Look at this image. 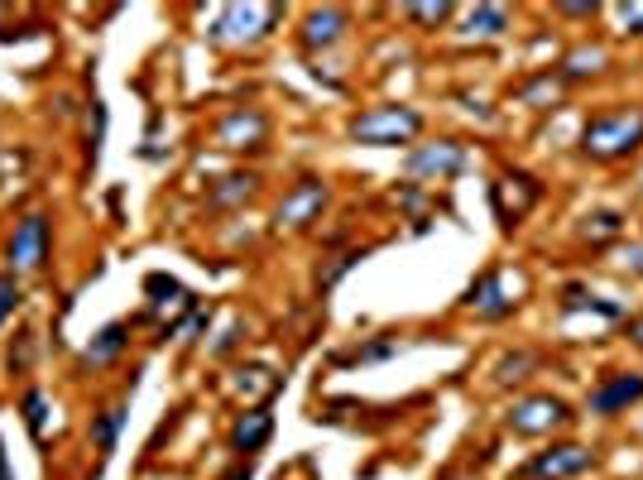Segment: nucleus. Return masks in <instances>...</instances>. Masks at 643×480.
Instances as JSON below:
<instances>
[{"mask_svg":"<svg viewBox=\"0 0 643 480\" xmlns=\"http://www.w3.org/2000/svg\"><path fill=\"white\" fill-rule=\"evenodd\" d=\"M643 149V106H615L581 125V154L596 164H620Z\"/></svg>","mask_w":643,"mask_h":480,"instance_id":"f257e3e1","label":"nucleus"},{"mask_svg":"<svg viewBox=\"0 0 643 480\" xmlns=\"http://www.w3.org/2000/svg\"><path fill=\"white\" fill-rule=\"evenodd\" d=\"M423 130V116L408 111V106H375L365 116L351 120V140L370 144V149H389V144H404Z\"/></svg>","mask_w":643,"mask_h":480,"instance_id":"f03ea898","label":"nucleus"},{"mask_svg":"<svg viewBox=\"0 0 643 480\" xmlns=\"http://www.w3.org/2000/svg\"><path fill=\"white\" fill-rule=\"evenodd\" d=\"M562 423H572V413L562 399H552V394H533V399H519V404L509 408V428L524 432V437H543V432L562 428Z\"/></svg>","mask_w":643,"mask_h":480,"instance_id":"7ed1b4c3","label":"nucleus"},{"mask_svg":"<svg viewBox=\"0 0 643 480\" xmlns=\"http://www.w3.org/2000/svg\"><path fill=\"white\" fill-rule=\"evenodd\" d=\"M586 466H591V452L567 442V447L538 452V456H533V461L524 466V471H519V476H524V480H567V476H581Z\"/></svg>","mask_w":643,"mask_h":480,"instance_id":"20e7f679","label":"nucleus"},{"mask_svg":"<svg viewBox=\"0 0 643 480\" xmlns=\"http://www.w3.org/2000/svg\"><path fill=\"white\" fill-rule=\"evenodd\" d=\"M322 207H327V183H322V178H303V183H298V188H293V192L284 197V202H279L274 221H279V226H293V231H298V226L317 221V212H322Z\"/></svg>","mask_w":643,"mask_h":480,"instance_id":"39448f33","label":"nucleus"},{"mask_svg":"<svg viewBox=\"0 0 643 480\" xmlns=\"http://www.w3.org/2000/svg\"><path fill=\"white\" fill-rule=\"evenodd\" d=\"M48 255V221L44 216H24L10 236V264L15 269H39Z\"/></svg>","mask_w":643,"mask_h":480,"instance_id":"423d86ee","label":"nucleus"},{"mask_svg":"<svg viewBox=\"0 0 643 480\" xmlns=\"http://www.w3.org/2000/svg\"><path fill=\"white\" fill-rule=\"evenodd\" d=\"M466 308L480 312V317H504V312H514V298H509V284H504L500 269H490V274H480L471 293H466Z\"/></svg>","mask_w":643,"mask_h":480,"instance_id":"0eeeda50","label":"nucleus"},{"mask_svg":"<svg viewBox=\"0 0 643 480\" xmlns=\"http://www.w3.org/2000/svg\"><path fill=\"white\" fill-rule=\"evenodd\" d=\"M643 399V375H610L591 394V413H620V408L639 404Z\"/></svg>","mask_w":643,"mask_h":480,"instance_id":"6e6552de","label":"nucleus"},{"mask_svg":"<svg viewBox=\"0 0 643 480\" xmlns=\"http://www.w3.org/2000/svg\"><path fill=\"white\" fill-rule=\"evenodd\" d=\"M413 173H437V178H452L466 168V154H461V144H428V149H418L413 159H408Z\"/></svg>","mask_w":643,"mask_h":480,"instance_id":"1a4fd4ad","label":"nucleus"},{"mask_svg":"<svg viewBox=\"0 0 643 480\" xmlns=\"http://www.w3.org/2000/svg\"><path fill=\"white\" fill-rule=\"evenodd\" d=\"M260 135H264V116H260V111H236V116L216 130V140L226 144V149H245V144H255Z\"/></svg>","mask_w":643,"mask_h":480,"instance_id":"9d476101","label":"nucleus"},{"mask_svg":"<svg viewBox=\"0 0 643 480\" xmlns=\"http://www.w3.org/2000/svg\"><path fill=\"white\" fill-rule=\"evenodd\" d=\"M605 63H610V53H605L600 44H596V48H576V53H567V58H562L557 77H562V82H576V77H596Z\"/></svg>","mask_w":643,"mask_h":480,"instance_id":"9b49d317","label":"nucleus"},{"mask_svg":"<svg viewBox=\"0 0 643 480\" xmlns=\"http://www.w3.org/2000/svg\"><path fill=\"white\" fill-rule=\"evenodd\" d=\"M504 29H509V10L504 5H480V10H471V20H466V34L471 39H500Z\"/></svg>","mask_w":643,"mask_h":480,"instance_id":"f8f14e48","label":"nucleus"},{"mask_svg":"<svg viewBox=\"0 0 643 480\" xmlns=\"http://www.w3.org/2000/svg\"><path fill=\"white\" fill-rule=\"evenodd\" d=\"M341 24H346V15H341V10H312V15H308V34H303V39H308L312 48H317V44H336V39H341Z\"/></svg>","mask_w":643,"mask_h":480,"instance_id":"ddd939ff","label":"nucleus"},{"mask_svg":"<svg viewBox=\"0 0 643 480\" xmlns=\"http://www.w3.org/2000/svg\"><path fill=\"white\" fill-rule=\"evenodd\" d=\"M269 428H274V423H269V413H264V408L245 413V418H240V428H236V447L240 452H255L264 437H269Z\"/></svg>","mask_w":643,"mask_h":480,"instance_id":"4468645a","label":"nucleus"},{"mask_svg":"<svg viewBox=\"0 0 643 480\" xmlns=\"http://www.w3.org/2000/svg\"><path fill=\"white\" fill-rule=\"evenodd\" d=\"M624 231V216L620 212H591L581 216V236L586 240H615Z\"/></svg>","mask_w":643,"mask_h":480,"instance_id":"2eb2a0df","label":"nucleus"},{"mask_svg":"<svg viewBox=\"0 0 643 480\" xmlns=\"http://www.w3.org/2000/svg\"><path fill=\"white\" fill-rule=\"evenodd\" d=\"M557 92H562V77L552 68V72H543V77H533L524 92H519V101H524V106H548V101H557Z\"/></svg>","mask_w":643,"mask_h":480,"instance_id":"dca6fc26","label":"nucleus"},{"mask_svg":"<svg viewBox=\"0 0 643 480\" xmlns=\"http://www.w3.org/2000/svg\"><path fill=\"white\" fill-rule=\"evenodd\" d=\"M120 423H125V413H120V408H106V413L92 423V437H96V447H101V452H111V447H116Z\"/></svg>","mask_w":643,"mask_h":480,"instance_id":"f3484780","label":"nucleus"},{"mask_svg":"<svg viewBox=\"0 0 643 480\" xmlns=\"http://www.w3.org/2000/svg\"><path fill=\"white\" fill-rule=\"evenodd\" d=\"M120 346H125V327L116 322V327H106V332H101V341H96L92 351H87V365H106V360L116 356Z\"/></svg>","mask_w":643,"mask_h":480,"instance_id":"a211bd4d","label":"nucleus"},{"mask_svg":"<svg viewBox=\"0 0 643 480\" xmlns=\"http://www.w3.org/2000/svg\"><path fill=\"white\" fill-rule=\"evenodd\" d=\"M149 293H154V303H159V308H164V303H173V298H188V293H183V288L173 284V279H164V274H149Z\"/></svg>","mask_w":643,"mask_h":480,"instance_id":"6ab92c4d","label":"nucleus"},{"mask_svg":"<svg viewBox=\"0 0 643 480\" xmlns=\"http://www.w3.org/2000/svg\"><path fill=\"white\" fill-rule=\"evenodd\" d=\"M250 192H255V178H250V173H245V178H226V188L216 192V202H236V197H250Z\"/></svg>","mask_w":643,"mask_h":480,"instance_id":"aec40b11","label":"nucleus"},{"mask_svg":"<svg viewBox=\"0 0 643 480\" xmlns=\"http://www.w3.org/2000/svg\"><path fill=\"white\" fill-rule=\"evenodd\" d=\"M408 15H413V20H423V24H442L447 15H452V5H413Z\"/></svg>","mask_w":643,"mask_h":480,"instance_id":"412c9836","label":"nucleus"},{"mask_svg":"<svg viewBox=\"0 0 643 480\" xmlns=\"http://www.w3.org/2000/svg\"><path fill=\"white\" fill-rule=\"evenodd\" d=\"M24 413H29V428L44 432V394H29V399H24Z\"/></svg>","mask_w":643,"mask_h":480,"instance_id":"4be33fe9","label":"nucleus"},{"mask_svg":"<svg viewBox=\"0 0 643 480\" xmlns=\"http://www.w3.org/2000/svg\"><path fill=\"white\" fill-rule=\"evenodd\" d=\"M10 308H20V288H15V279H0V317Z\"/></svg>","mask_w":643,"mask_h":480,"instance_id":"5701e85b","label":"nucleus"},{"mask_svg":"<svg viewBox=\"0 0 643 480\" xmlns=\"http://www.w3.org/2000/svg\"><path fill=\"white\" fill-rule=\"evenodd\" d=\"M620 20L629 34H643V5H620Z\"/></svg>","mask_w":643,"mask_h":480,"instance_id":"b1692460","label":"nucleus"},{"mask_svg":"<svg viewBox=\"0 0 643 480\" xmlns=\"http://www.w3.org/2000/svg\"><path fill=\"white\" fill-rule=\"evenodd\" d=\"M620 264L629 269V274H643V245H629V250H620Z\"/></svg>","mask_w":643,"mask_h":480,"instance_id":"393cba45","label":"nucleus"},{"mask_svg":"<svg viewBox=\"0 0 643 480\" xmlns=\"http://www.w3.org/2000/svg\"><path fill=\"white\" fill-rule=\"evenodd\" d=\"M629 336H634V341L643 346V317H634V322H629Z\"/></svg>","mask_w":643,"mask_h":480,"instance_id":"a878e982","label":"nucleus"}]
</instances>
